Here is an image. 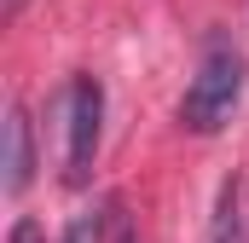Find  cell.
Returning <instances> with one entry per match:
<instances>
[{"label": "cell", "instance_id": "4", "mask_svg": "<svg viewBox=\"0 0 249 243\" xmlns=\"http://www.w3.org/2000/svg\"><path fill=\"white\" fill-rule=\"evenodd\" d=\"M209 243H249V232H244V191H238V180H226V185H220V197H214Z\"/></svg>", "mask_w": 249, "mask_h": 243}, {"label": "cell", "instance_id": "6", "mask_svg": "<svg viewBox=\"0 0 249 243\" xmlns=\"http://www.w3.org/2000/svg\"><path fill=\"white\" fill-rule=\"evenodd\" d=\"M110 243H133V232H127V220H122V214L110 220Z\"/></svg>", "mask_w": 249, "mask_h": 243}, {"label": "cell", "instance_id": "2", "mask_svg": "<svg viewBox=\"0 0 249 243\" xmlns=\"http://www.w3.org/2000/svg\"><path fill=\"white\" fill-rule=\"evenodd\" d=\"M64 174L70 185H81L93 174V156H99V139H105V87L93 75H75L70 93H64Z\"/></svg>", "mask_w": 249, "mask_h": 243}, {"label": "cell", "instance_id": "1", "mask_svg": "<svg viewBox=\"0 0 249 243\" xmlns=\"http://www.w3.org/2000/svg\"><path fill=\"white\" fill-rule=\"evenodd\" d=\"M238 93H244V52L214 35L203 47V64L191 75L186 99H180V122H186L191 133H220L226 116L238 110Z\"/></svg>", "mask_w": 249, "mask_h": 243}, {"label": "cell", "instance_id": "5", "mask_svg": "<svg viewBox=\"0 0 249 243\" xmlns=\"http://www.w3.org/2000/svg\"><path fill=\"white\" fill-rule=\"evenodd\" d=\"M12 243H47L41 220H18V226H12Z\"/></svg>", "mask_w": 249, "mask_h": 243}, {"label": "cell", "instance_id": "7", "mask_svg": "<svg viewBox=\"0 0 249 243\" xmlns=\"http://www.w3.org/2000/svg\"><path fill=\"white\" fill-rule=\"evenodd\" d=\"M70 243H81V232H75V238H70Z\"/></svg>", "mask_w": 249, "mask_h": 243}, {"label": "cell", "instance_id": "3", "mask_svg": "<svg viewBox=\"0 0 249 243\" xmlns=\"http://www.w3.org/2000/svg\"><path fill=\"white\" fill-rule=\"evenodd\" d=\"M35 180V133H29V116H23V104H12L6 110V197H23Z\"/></svg>", "mask_w": 249, "mask_h": 243}]
</instances>
